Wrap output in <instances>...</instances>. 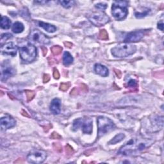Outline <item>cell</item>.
Returning a JSON list of instances; mask_svg holds the SVG:
<instances>
[{"label": "cell", "instance_id": "6da1fadb", "mask_svg": "<svg viewBox=\"0 0 164 164\" xmlns=\"http://www.w3.org/2000/svg\"><path fill=\"white\" fill-rule=\"evenodd\" d=\"M154 141L151 139L143 138H134L127 142L118 151V154L123 155H137L150 147Z\"/></svg>", "mask_w": 164, "mask_h": 164}, {"label": "cell", "instance_id": "7a4b0ae2", "mask_svg": "<svg viewBox=\"0 0 164 164\" xmlns=\"http://www.w3.org/2000/svg\"><path fill=\"white\" fill-rule=\"evenodd\" d=\"M136 46L129 44H120L112 49V53L115 57H126L135 53Z\"/></svg>", "mask_w": 164, "mask_h": 164}, {"label": "cell", "instance_id": "3957f363", "mask_svg": "<svg viewBox=\"0 0 164 164\" xmlns=\"http://www.w3.org/2000/svg\"><path fill=\"white\" fill-rule=\"evenodd\" d=\"M98 132H97V138L104 135L106 133L113 130L115 128V124L113 121L109 118L105 117H99L97 120Z\"/></svg>", "mask_w": 164, "mask_h": 164}, {"label": "cell", "instance_id": "277c9868", "mask_svg": "<svg viewBox=\"0 0 164 164\" xmlns=\"http://www.w3.org/2000/svg\"><path fill=\"white\" fill-rule=\"evenodd\" d=\"M126 6L127 2L126 1H115L113 3L112 7V13L116 19L121 21L125 19L128 13Z\"/></svg>", "mask_w": 164, "mask_h": 164}, {"label": "cell", "instance_id": "5b68a950", "mask_svg": "<svg viewBox=\"0 0 164 164\" xmlns=\"http://www.w3.org/2000/svg\"><path fill=\"white\" fill-rule=\"evenodd\" d=\"M19 52L21 59L26 62L33 61L37 56L36 47L30 44L20 47Z\"/></svg>", "mask_w": 164, "mask_h": 164}, {"label": "cell", "instance_id": "8992f818", "mask_svg": "<svg viewBox=\"0 0 164 164\" xmlns=\"http://www.w3.org/2000/svg\"><path fill=\"white\" fill-rule=\"evenodd\" d=\"M73 128L75 131L81 128L84 133L91 134L92 131V121L89 118L77 119L73 122Z\"/></svg>", "mask_w": 164, "mask_h": 164}, {"label": "cell", "instance_id": "52a82bcc", "mask_svg": "<svg viewBox=\"0 0 164 164\" xmlns=\"http://www.w3.org/2000/svg\"><path fill=\"white\" fill-rule=\"evenodd\" d=\"M88 19L96 26H101L108 23L110 18L108 15L103 12H96L89 15L87 16Z\"/></svg>", "mask_w": 164, "mask_h": 164}, {"label": "cell", "instance_id": "ba28073f", "mask_svg": "<svg viewBox=\"0 0 164 164\" xmlns=\"http://www.w3.org/2000/svg\"><path fill=\"white\" fill-rule=\"evenodd\" d=\"M47 158V153L42 150H37L30 153L27 156V160L31 163H42Z\"/></svg>", "mask_w": 164, "mask_h": 164}, {"label": "cell", "instance_id": "9c48e42d", "mask_svg": "<svg viewBox=\"0 0 164 164\" xmlns=\"http://www.w3.org/2000/svg\"><path fill=\"white\" fill-rule=\"evenodd\" d=\"M29 39L31 42L42 44H48L50 42L48 37L38 30H34L31 31L29 35Z\"/></svg>", "mask_w": 164, "mask_h": 164}, {"label": "cell", "instance_id": "30bf717a", "mask_svg": "<svg viewBox=\"0 0 164 164\" xmlns=\"http://www.w3.org/2000/svg\"><path fill=\"white\" fill-rule=\"evenodd\" d=\"M1 81H6L10 77L14 75L15 70L9 63H4L1 65Z\"/></svg>", "mask_w": 164, "mask_h": 164}, {"label": "cell", "instance_id": "8fae6325", "mask_svg": "<svg viewBox=\"0 0 164 164\" xmlns=\"http://www.w3.org/2000/svg\"><path fill=\"white\" fill-rule=\"evenodd\" d=\"M144 35V30H137L127 34L124 42H138L143 37Z\"/></svg>", "mask_w": 164, "mask_h": 164}, {"label": "cell", "instance_id": "7c38bea8", "mask_svg": "<svg viewBox=\"0 0 164 164\" xmlns=\"http://www.w3.org/2000/svg\"><path fill=\"white\" fill-rule=\"evenodd\" d=\"M1 49L2 53L14 57L17 54V47L13 42H9L4 44Z\"/></svg>", "mask_w": 164, "mask_h": 164}, {"label": "cell", "instance_id": "4fadbf2b", "mask_svg": "<svg viewBox=\"0 0 164 164\" xmlns=\"http://www.w3.org/2000/svg\"><path fill=\"white\" fill-rule=\"evenodd\" d=\"M15 121L10 115H5L1 118V128L3 130L10 129L15 125Z\"/></svg>", "mask_w": 164, "mask_h": 164}, {"label": "cell", "instance_id": "5bb4252c", "mask_svg": "<svg viewBox=\"0 0 164 164\" xmlns=\"http://www.w3.org/2000/svg\"><path fill=\"white\" fill-rule=\"evenodd\" d=\"M60 107H61V101L58 98L53 99L50 105V110L55 115L59 114L60 112Z\"/></svg>", "mask_w": 164, "mask_h": 164}, {"label": "cell", "instance_id": "9a60e30c", "mask_svg": "<svg viewBox=\"0 0 164 164\" xmlns=\"http://www.w3.org/2000/svg\"><path fill=\"white\" fill-rule=\"evenodd\" d=\"M94 70L97 74H98L100 76H103V77H106L109 74L108 69L105 66L99 64V63H97V64L95 65Z\"/></svg>", "mask_w": 164, "mask_h": 164}, {"label": "cell", "instance_id": "2e32d148", "mask_svg": "<svg viewBox=\"0 0 164 164\" xmlns=\"http://www.w3.org/2000/svg\"><path fill=\"white\" fill-rule=\"evenodd\" d=\"M39 25L49 33H53L57 30V28L55 26L50 25V24H48V23L42 22V21L41 22V21L40 22H39Z\"/></svg>", "mask_w": 164, "mask_h": 164}, {"label": "cell", "instance_id": "e0dca14e", "mask_svg": "<svg viewBox=\"0 0 164 164\" xmlns=\"http://www.w3.org/2000/svg\"><path fill=\"white\" fill-rule=\"evenodd\" d=\"M73 57L67 51L64 52L63 55V63L65 66L71 65L73 62Z\"/></svg>", "mask_w": 164, "mask_h": 164}, {"label": "cell", "instance_id": "ac0fdd59", "mask_svg": "<svg viewBox=\"0 0 164 164\" xmlns=\"http://www.w3.org/2000/svg\"><path fill=\"white\" fill-rule=\"evenodd\" d=\"M0 25H1V28L4 29V30H8V29L10 28V26H11V21L7 17L2 16Z\"/></svg>", "mask_w": 164, "mask_h": 164}, {"label": "cell", "instance_id": "d6986e66", "mask_svg": "<svg viewBox=\"0 0 164 164\" xmlns=\"http://www.w3.org/2000/svg\"><path fill=\"white\" fill-rule=\"evenodd\" d=\"M24 25L20 22L15 23L12 26V31L15 33H20L24 30Z\"/></svg>", "mask_w": 164, "mask_h": 164}, {"label": "cell", "instance_id": "ffe728a7", "mask_svg": "<svg viewBox=\"0 0 164 164\" xmlns=\"http://www.w3.org/2000/svg\"><path fill=\"white\" fill-rule=\"evenodd\" d=\"M125 137V135L123 133H119L117 135L115 136L111 140V141L109 142L110 144H115L121 141H122L124 139Z\"/></svg>", "mask_w": 164, "mask_h": 164}, {"label": "cell", "instance_id": "44dd1931", "mask_svg": "<svg viewBox=\"0 0 164 164\" xmlns=\"http://www.w3.org/2000/svg\"><path fill=\"white\" fill-rule=\"evenodd\" d=\"M51 51L55 56H57V55H60L62 53V47L59 46H54L51 48Z\"/></svg>", "mask_w": 164, "mask_h": 164}, {"label": "cell", "instance_id": "7402d4cb", "mask_svg": "<svg viewBox=\"0 0 164 164\" xmlns=\"http://www.w3.org/2000/svg\"><path fill=\"white\" fill-rule=\"evenodd\" d=\"M99 38L101 40H107L108 39V35L107 31L105 30H101L99 34Z\"/></svg>", "mask_w": 164, "mask_h": 164}, {"label": "cell", "instance_id": "603a6c76", "mask_svg": "<svg viewBox=\"0 0 164 164\" xmlns=\"http://www.w3.org/2000/svg\"><path fill=\"white\" fill-rule=\"evenodd\" d=\"M60 3L61 4L63 7L70 8L74 5L75 2H74L73 1H60Z\"/></svg>", "mask_w": 164, "mask_h": 164}, {"label": "cell", "instance_id": "cb8c5ba5", "mask_svg": "<svg viewBox=\"0 0 164 164\" xmlns=\"http://www.w3.org/2000/svg\"><path fill=\"white\" fill-rule=\"evenodd\" d=\"M26 97H27L28 101H30L33 99V97H35V93L33 91H26Z\"/></svg>", "mask_w": 164, "mask_h": 164}, {"label": "cell", "instance_id": "d4e9b609", "mask_svg": "<svg viewBox=\"0 0 164 164\" xmlns=\"http://www.w3.org/2000/svg\"><path fill=\"white\" fill-rule=\"evenodd\" d=\"M149 12V10L147 9V10H145L144 12H135V17L137 18H142L148 14V13Z\"/></svg>", "mask_w": 164, "mask_h": 164}, {"label": "cell", "instance_id": "484cf974", "mask_svg": "<svg viewBox=\"0 0 164 164\" xmlns=\"http://www.w3.org/2000/svg\"><path fill=\"white\" fill-rule=\"evenodd\" d=\"M71 86V83L69 82H67V83H62L60 84V89L62 91H67Z\"/></svg>", "mask_w": 164, "mask_h": 164}, {"label": "cell", "instance_id": "4316f807", "mask_svg": "<svg viewBox=\"0 0 164 164\" xmlns=\"http://www.w3.org/2000/svg\"><path fill=\"white\" fill-rule=\"evenodd\" d=\"M96 8H97V9H99L100 10H105L107 8V4H103V3H98L96 5Z\"/></svg>", "mask_w": 164, "mask_h": 164}, {"label": "cell", "instance_id": "83f0119b", "mask_svg": "<svg viewBox=\"0 0 164 164\" xmlns=\"http://www.w3.org/2000/svg\"><path fill=\"white\" fill-rule=\"evenodd\" d=\"M12 35L10 33H3L2 34L1 36V41H6L7 39H9L10 38L12 37Z\"/></svg>", "mask_w": 164, "mask_h": 164}, {"label": "cell", "instance_id": "f1b7e54d", "mask_svg": "<svg viewBox=\"0 0 164 164\" xmlns=\"http://www.w3.org/2000/svg\"><path fill=\"white\" fill-rule=\"evenodd\" d=\"M53 147L54 149L58 152H61L62 151V146L59 143H53Z\"/></svg>", "mask_w": 164, "mask_h": 164}, {"label": "cell", "instance_id": "f546056e", "mask_svg": "<svg viewBox=\"0 0 164 164\" xmlns=\"http://www.w3.org/2000/svg\"><path fill=\"white\" fill-rule=\"evenodd\" d=\"M65 150H66V153H67L68 155H72L74 152L72 147H71L69 144H67L65 146Z\"/></svg>", "mask_w": 164, "mask_h": 164}, {"label": "cell", "instance_id": "4dcf8cb0", "mask_svg": "<svg viewBox=\"0 0 164 164\" xmlns=\"http://www.w3.org/2000/svg\"><path fill=\"white\" fill-rule=\"evenodd\" d=\"M53 77L55 78V79H57V80L59 79V78H60L59 72L56 68L53 69Z\"/></svg>", "mask_w": 164, "mask_h": 164}, {"label": "cell", "instance_id": "1f68e13d", "mask_svg": "<svg viewBox=\"0 0 164 164\" xmlns=\"http://www.w3.org/2000/svg\"><path fill=\"white\" fill-rule=\"evenodd\" d=\"M51 138L53 139H61L62 137L59 133H56V132H53V133L51 134Z\"/></svg>", "mask_w": 164, "mask_h": 164}, {"label": "cell", "instance_id": "d6a6232c", "mask_svg": "<svg viewBox=\"0 0 164 164\" xmlns=\"http://www.w3.org/2000/svg\"><path fill=\"white\" fill-rule=\"evenodd\" d=\"M128 86L131 87H136L137 86V81L135 80H131L128 82Z\"/></svg>", "mask_w": 164, "mask_h": 164}, {"label": "cell", "instance_id": "836d02e7", "mask_svg": "<svg viewBox=\"0 0 164 164\" xmlns=\"http://www.w3.org/2000/svg\"><path fill=\"white\" fill-rule=\"evenodd\" d=\"M50 80V76L49 75H44L43 76V82L44 83H47Z\"/></svg>", "mask_w": 164, "mask_h": 164}, {"label": "cell", "instance_id": "e575fe53", "mask_svg": "<svg viewBox=\"0 0 164 164\" xmlns=\"http://www.w3.org/2000/svg\"><path fill=\"white\" fill-rule=\"evenodd\" d=\"M158 28L159 29V30H160L161 31H163V21H161L160 22H159L158 23Z\"/></svg>", "mask_w": 164, "mask_h": 164}, {"label": "cell", "instance_id": "d590c367", "mask_svg": "<svg viewBox=\"0 0 164 164\" xmlns=\"http://www.w3.org/2000/svg\"><path fill=\"white\" fill-rule=\"evenodd\" d=\"M41 49L42 50V53H43V56H46V54H47V51L46 47H44V46H42Z\"/></svg>", "mask_w": 164, "mask_h": 164}, {"label": "cell", "instance_id": "8d00e7d4", "mask_svg": "<svg viewBox=\"0 0 164 164\" xmlns=\"http://www.w3.org/2000/svg\"><path fill=\"white\" fill-rule=\"evenodd\" d=\"M114 71H115V73L116 74V76L120 78L121 77V71H119V70H117V69H114Z\"/></svg>", "mask_w": 164, "mask_h": 164}, {"label": "cell", "instance_id": "74e56055", "mask_svg": "<svg viewBox=\"0 0 164 164\" xmlns=\"http://www.w3.org/2000/svg\"><path fill=\"white\" fill-rule=\"evenodd\" d=\"M64 44H65V46L66 47H69V48H71V47H72V46H73V44H72L70 43V42H64Z\"/></svg>", "mask_w": 164, "mask_h": 164}, {"label": "cell", "instance_id": "f35d334b", "mask_svg": "<svg viewBox=\"0 0 164 164\" xmlns=\"http://www.w3.org/2000/svg\"><path fill=\"white\" fill-rule=\"evenodd\" d=\"M22 113V114H23L24 116H26V117H30V116H29V115H28V113H26L25 110H23V111H22V113Z\"/></svg>", "mask_w": 164, "mask_h": 164}]
</instances>
